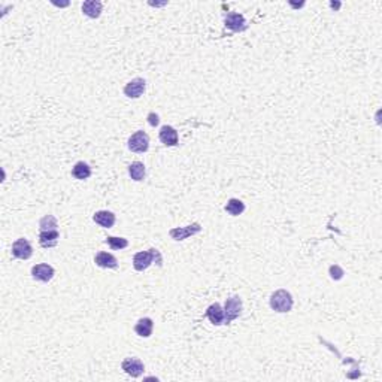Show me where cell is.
Segmentation results:
<instances>
[{
	"label": "cell",
	"instance_id": "1",
	"mask_svg": "<svg viewBox=\"0 0 382 382\" xmlns=\"http://www.w3.org/2000/svg\"><path fill=\"white\" fill-rule=\"evenodd\" d=\"M154 261H157L158 266H161V255L157 249L151 248L148 251H142V252H138L135 257H133V267L138 270V272H143L145 269H148Z\"/></svg>",
	"mask_w": 382,
	"mask_h": 382
},
{
	"label": "cell",
	"instance_id": "2",
	"mask_svg": "<svg viewBox=\"0 0 382 382\" xmlns=\"http://www.w3.org/2000/svg\"><path fill=\"white\" fill-rule=\"evenodd\" d=\"M294 300L290 291L286 290H276L272 296H270V308L276 312L285 314L293 309Z\"/></svg>",
	"mask_w": 382,
	"mask_h": 382
},
{
	"label": "cell",
	"instance_id": "3",
	"mask_svg": "<svg viewBox=\"0 0 382 382\" xmlns=\"http://www.w3.org/2000/svg\"><path fill=\"white\" fill-rule=\"evenodd\" d=\"M242 314V300L239 296H233L226 300L224 305V324H230Z\"/></svg>",
	"mask_w": 382,
	"mask_h": 382
},
{
	"label": "cell",
	"instance_id": "4",
	"mask_svg": "<svg viewBox=\"0 0 382 382\" xmlns=\"http://www.w3.org/2000/svg\"><path fill=\"white\" fill-rule=\"evenodd\" d=\"M127 146H129V149H130V151L138 152V154L146 152V151H148V148H149V136H148L145 132L139 130V132L133 133V135L129 138V141H127Z\"/></svg>",
	"mask_w": 382,
	"mask_h": 382
},
{
	"label": "cell",
	"instance_id": "5",
	"mask_svg": "<svg viewBox=\"0 0 382 382\" xmlns=\"http://www.w3.org/2000/svg\"><path fill=\"white\" fill-rule=\"evenodd\" d=\"M12 255L20 260H29L33 255V248L27 239H17L12 245Z\"/></svg>",
	"mask_w": 382,
	"mask_h": 382
},
{
	"label": "cell",
	"instance_id": "6",
	"mask_svg": "<svg viewBox=\"0 0 382 382\" xmlns=\"http://www.w3.org/2000/svg\"><path fill=\"white\" fill-rule=\"evenodd\" d=\"M202 232V226L199 223H193L190 226H185V227H175L169 232L170 238L173 240H185V239L191 238L197 233Z\"/></svg>",
	"mask_w": 382,
	"mask_h": 382
},
{
	"label": "cell",
	"instance_id": "7",
	"mask_svg": "<svg viewBox=\"0 0 382 382\" xmlns=\"http://www.w3.org/2000/svg\"><path fill=\"white\" fill-rule=\"evenodd\" d=\"M145 88H146L145 79L143 78H135L129 84H126L124 94L127 96L129 99H139L145 93Z\"/></svg>",
	"mask_w": 382,
	"mask_h": 382
},
{
	"label": "cell",
	"instance_id": "8",
	"mask_svg": "<svg viewBox=\"0 0 382 382\" xmlns=\"http://www.w3.org/2000/svg\"><path fill=\"white\" fill-rule=\"evenodd\" d=\"M224 26L232 32H243L246 29V21L242 14L230 12L224 17Z\"/></svg>",
	"mask_w": 382,
	"mask_h": 382
},
{
	"label": "cell",
	"instance_id": "9",
	"mask_svg": "<svg viewBox=\"0 0 382 382\" xmlns=\"http://www.w3.org/2000/svg\"><path fill=\"white\" fill-rule=\"evenodd\" d=\"M54 273H55V272H54V267L49 266V264H45V263L36 264V266L32 267V276H33L36 281H39V282H49V281L52 279Z\"/></svg>",
	"mask_w": 382,
	"mask_h": 382
},
{
	"label": "cell",
	"instance_id": "10",
	"mask_svg": "<svg viewBox=\"0 0 382 382\" xmlns=\"http://www.w3.org/2000/svg\"><path fill=\"white\" fill-rule=\"evenodd\" d=\"M121 367L127 375H130L133 378H139L145 370V366L139 358H126L121 363Z\"/></svg>",
	"mask_w": 382,
	"mask_h": 382
},
{
	"label": "cell",
	"instance_id": "11",
	"mask_svg": "<svg viewBox=\"0 0 382 382\" xmlns=\"http://www.w3.org/2000/svg\"><path fill=\"white\" fill-rule=\"evenodd\" d=\"M206 317L212 324L221 326L224 324V308L220 303H214L206 309Z\"/></svg>",
	"mask_w": 382,
	"mask_h": 382
},
{
	"label": "cell",
	"instance_id": "12",
	"mask_svg": "<svg viewBox=\"0 0 382 382\" xmlns=\"http://www.w3.org/2000/svg\"><path fill=\"white\" fill-rule=\"evenodd\" d=\"M160 141L166 146H175V145H178V142H179L178 132L172 126H164L160 130Z\"/></svg>",
	"mask_w": 382,
	"mask_h": 382
},
{
	"label": "cell",
	"instance_id": "13",
	"mask_svg": "<svg viewBox=\"0 0 382 382\" xmlns=\"http://www.w3.org/2000/svg\"><path fill=\"white\" fill-rule=\"evenodd\" d=\"M93 220L96 224H99L103 229H111L115 224V215L109 211H97Z\"/></svg>",
	"mask_w": 382,
	"mask_h": 382
},
{
	"label": "cell",
	"instance_id": "14",
	"mask_svg": "<svg viewBox=\"0 0 382 382\" xmlns=\"http://www.w3.org/2000/svg\"><path fill=\"white\" fill-rule=\"evenodd\" d=\"M94 263L99 267H103V269H115L118 266L117 258L112 254H109V252H99V254H96Z\"/></svg>",
	"mask_w": 382,
	"mask_h": 382
},
{
	"label": "cell",
	"instance_id": "15",
	"mask_svg": "<svg viewBox=\"0 0 382 382\" xmlns=\"http://www.w3.org/2000/svg\"><path fill=\"white\" fill-rule=\"evenodd\" d=\"M102 8H103V5L99 0H87L82 3V12L88 18H99L102 14Z\"/></svg>",
	"mask_w": 382,
	"mask_h": 382
},
{
	"label": "cell",
	"instance_id": "16",
	"mask_svg": "<svg viewBox=\"0 0 382 382\" xmlns=\"http://www.w3.org/2000/svg\"><path fill=\"white\" fill-rule=\"evenodd\" d=\"M60 233L58 230H48V232H41L39 233V243L44 248H52L58 243Z\"/></svg>",
	"mask_w": 382,
	"mask_h": 382
},
{
	"label": "cell",
	"instance_id": "17",
	"mask_svg": "<svg viewBox=\"0 0 382 382\" xmlns=\"http://www.w3.org/2000/svg\"><path fill=\"white\" fill-rule=\"evenodd\" d=\"M72 175H73V178H76L79 181H85L91 176V167L84 161H78L72 169Z\"/></svg>",
	"mask_w": 382,
	"mask_h": 382
},
{
	"label": "cell",
	"instance_id": "18",
	"mask_svg": "<svg viewBox=\"0 0 382 382\" xmlns=\"http://www.w3.org/2000/svg\"><path fill=\"white\" fill-rule=\"evenodd\" d=\"M152 329H154V323L151 318H141L135 326V332L141 337H149L152 334Z\"/></svg>",
	"mask_w": 382,
	"mask_h": 382
},
{
	"label": "cell",
	"instance_id": "19",
	"mask_svg": "<svg viewBox=\"0 0 382 382\" xmlns=\"http://www.w3.org/2000/svg\"><path fill=\"white\" fill-rule=\"evenodd\" d=\"M129 175L133 181L139 182V181H143L145 179V175H146V169H145V164L141 163V161H133L130 166H129Z\"/></svg>",
	"mask_w": 382,
	"mask_h": 382
},
{
	"label": "cell",
	"instance_id": "20",
	"mask_svg": "<svg viewBox=\"0 0 382 382\" xmlns=\"http://www.w3.org/2000/svg\"><path fill=\"white\" fill-rule=\"evenodd\" d=\"M243 211H245V205L239 199H230L226 205V212L230 214L232 217H238Z\"/></svg>",
	"mask_w": 382,
	"mask_h": 382
},
{
	"label": "cell",
	"instance_id": "21",
	"mask_svg": "<svg viewBox=\"0 0 382 382\" xmlns=\"http://www.w3.org/2000/svg\"><path fill=\"white\" fill-rule=\"evenodd\" d=\"M57 220L54 215H45L41 221H39V229L41 232H48V230H57Z\"/></svg>",
	"mask_w": 382,
	"mask_h": 382
},
{
	"label": "cell",
	"instance_id": "22",
	"mask_svg": "<svg viewBox=\"0 0 382 382\" xmlns=\"http://www.w3.org/2000/svg\"><path fill=\"white\" fill-rule=\"evenodd\" d=\"M106 243L112 248V249H124V248H127V245H129V240L124 238H115V236H109V238H106Z\"/></svg>",
	"mask_w": 382,
	"mask_h": 382
},
{
	"label": "cell",
	"instance_id": "23",
	"mask_svg": "<svg viewBox=\"0 0 382 382\" xmlns=\"http://www.w3.org/2000/svg\"><path fill=\"white\" fill-rule=\"evenodd\" d=\"M343 275H345V272H343V269L342 267H339L337 264H334L330 267V276L333 278L334 281H339V279H342L343 278Z\"/></svg>",
	"mask_w": 382,
	"mask_h": 382
},
{
	"label": "cell",
	"instance_id": "24",
	"mask_svg": "<svg viewBox=\"0 0 382 382\" xmlns=\"http://www.w3.org/2000/svg\"><path fill=\"white\" fill-rule=\"evenodd\" d=\"M148 121H149V124L154 127V126H157V124H158V121H160V120H158V115H157V114L151 112V114L148 115Z\"/></svg>",
	"mask_w": 382,
	"mask_h": 382
}]
</instances>
